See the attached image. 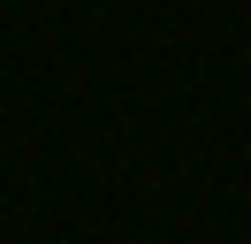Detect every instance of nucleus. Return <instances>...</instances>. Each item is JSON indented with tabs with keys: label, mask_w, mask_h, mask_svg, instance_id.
Returning a JSON list of instances; mask_svg holds the SVG:
<instances>
[]
</instances>
